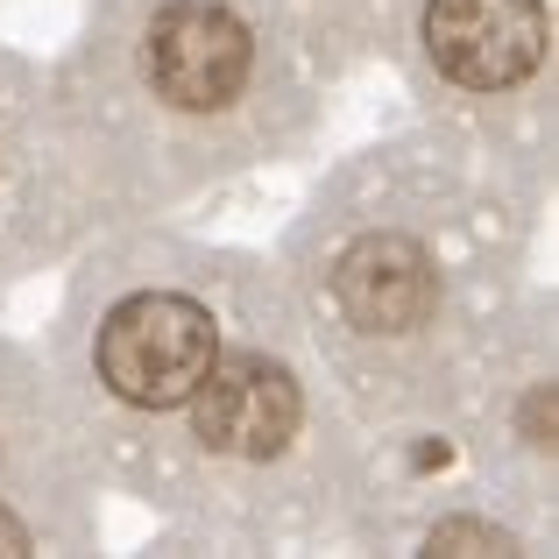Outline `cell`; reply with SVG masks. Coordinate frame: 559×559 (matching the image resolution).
<instances>
[{"instance_id": "3", "label": "cell", "mask_w": 559, "mask_h": 559, "mask_svg": "<svg viewBox=\"0 0 559 559\" xmlns=\"http://www.w3.org/2000/svg\"><path fill=\"white\" fill-rule=\"evenodd\" d=\"M170 418H185V447L205 475H270L305 439V376L276 347H227Z\"/></svg>"}, {"instance_id": "1", "label": "cell", "mask_w": 559, "mask_h": 559, "mask_svg": "<svg viewBox=\"0 0 559 559\" xmlns=\"http://www.w3.org/2000/svg\"><path fill=\"white\" fill-rule=\"evenodd\" d=\"M270 85V43L234 0H156L135 28V99L170 128H234Z\"/></svg>"}, {"instance_id": "5", "label": "cell", "mask_w": 559, "mask_h": 559, "mask_svg": "<svg viewBox=\"0 0 559 559\" xmlns=\"http://www.w3.org/2000/svg\"><path fill=\"white\" fill-rule=\"evenodd\" d=\"M425 64L461 93H518L552 43L546 0H425Z\"/></svg>"}, {"instance_id": "6", "label": "cell", "mask_w": 559, "mask_h": 559, "mask_svg": "<svg viewBox=\"0 0 559 559\" xmlns=\"http://www.w3.org/2000/svg\"><path fill=\"white\" fill-rule=\"evenodd\" d=\"M0 552H28V524L14 518L8 503H0Z\"/></svg>"}, {"instance_id": "2", "label": "cell", "mask_w": 559, "mask_h": 559, "mask_svg": "<svg viewBox=\"0 0 559 559\" xmlns=\"http://www.w3.org/2000/svg\"><path fill=\"white\" fill-rule=\"evenodd\" d=\"M219 312L199 290L142 284L114 298L93 326V382L128 418H170L219 355Z\"/></svg>"}, {"instance_id": "4", "label": "cell", "mask_w": 559, "mask_h": 559, "mask_svg": "<svg viewBox=\"0 0 559 559\" xmlns=\"http://www.w3.org/2000/svg\"><path fill=\"white\" fill-rule=\"evenodd\" d=\"M326 290L347 341L382 347V355L425 347L447 326V270L418 227H355L333 248Z\"/></svg>"}]
</instances>
